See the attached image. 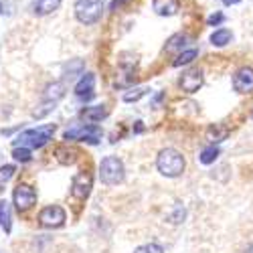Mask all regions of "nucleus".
Instances as JSON below:
<instances>
[{"label":"nucleus","instance_id":"29","mask_svg":"<svg viewBox=\"0 0 253 253\" xmlns=\"http://www.w3.org/2000/svg\"><path fill=\"white\" fill-rule=\"evenodd\" d=\"M0 12H2V2H0Z\"/></svg>","mask_w":253,"mask_h":253},{"label":"nucleus","instance_id":"18","mask_svg":"<svg viewBox=\"0 0 253 253\" xmlns=\"http://www.w3.org/2000/svg\"><path fill=\"white\" fill-rule=\"evenodd\" d=\"M219 154H221V152H219L217 146H207V148H203L199 160H201L203 164H213V162L219 158Z\"/></svg>","mask_w":253,"mask_h":253},{"label":"nucleus","instance_id":"23","mask_svg":"<svg viewBox=\"0 0 253 253\" xmlns=\"http://www.w3.org/2000/svg\"><path fill=\"white\" fill-rule=\"evenodd\" d=\"M134 253H164V249L158 243H146V245H140Z\"/></svg>","mask_w":253,"mask_h":253},{"label":"nucleus","instance_id":"1","mask_svg":"<svg viewBox=\"0 0 253 253\" xmlns=\"http://www.w3.org/2000/svg\"><path fill=\"white\" fill-rule=\"evenodd\" d=\"M55 124H45L39 126V128H31L20 132L14 140V148L16 146H23V148H43V146L53 138L55 134Z\"/></svg>","mask_w":253,"mask_h":253},{"label":"nucleus","instance_id":"22","mask_svg":"<svg viewBox=\"0 0 253 253\" xmlns=\"http://www.w3.org/2000/svg\"><path fill=\"white\" fill-rule=\"evenodd\" d=\"M227 134H229V130H219V126H211V128H209V138L213 140V142H221V140H225Z\"/></svg>","mask_w":253,"mask_h":253},{"label":"nucleus","instance_id":"2","mask_svg":"<svg viewBox=\"0 0 253 253\" xmlns=\"http://www.w3.org/2000/svg\"><path fill=\"white\" fill-rule=\"evenodd\" d=\"M156 168L160 174L168 178H176L184 172V156L174 148H164L156 158Z\"/></svg>","mask_w":253,"mask_h":253},{"label":"nucleus","instance_id":"6","mask_svg":"<svg viewBox=\"0 0 253 253\" xmlns=\"http://www.w3.org/2000/svg\"><path fill=\"white\" fill-rule=\"evenodd\" d=\"M12 201H14V207H16L18 213H27V211L37 203V191L31 184L20 182L12 193Z\"/></svg>","mask_w":253,"mask_h":253},{"label":"nucleus","instance_id":"7","mask_svg":"<svg viewBox=\"0 0 253 253\" xmlns=\"http://www.w3.org/2000/svg\"><path fill=\"white\" fill-rule=\"evenodd\" d=\"M65 221H67V213H65V209L59 207V205L45 207L39 213V223L43 225V227H47V229H57V227H61Z\"/></svg>","mask_w":253,"mask_h":253},{"label":"nucleus","instance_id":"10","mask_svg":"<svg viewBox=\"0 0 253 253\" xmlns=\"http://www.w3.org/2000/svg\"><path fill=\"white\" fill-rule=\"evenodd\" d=\"M201 85H203V71H201V69H191V71L182 73V77H180V87H182V91L195 93V91L201 89Z\"/></svg>","mask_w":253,"mask_h":253},{"label":"nucleus","instance_id":"28","mask_svg":"<svg viewBox=\"0 0 253 253\" xmlns=\"http://www.w3.org/2000/svg\"><path fill=\"white\" fill-rule=\"evenodd\" d=\"M245 253H253V243H251V245L247 247V251H245Z\"/></svg>","mask_w":253,"mask_h":253},{"label":"nucleus","instance_id":"14","mask_svg":"<svg viewBox=\"0 0 253 253\" xmlns=\"http://www.w3.org/2000/svg\"><path fill=\"white\" fill-rule=\"evenodd\" d=\"M110 110L105 105H91V108L81 110V118H85L87 122H101L103 118H108Z\"/></svg>","mask_w":253,"mask_h":253},{"label":"nucleus","instance_id":"12","mask_svg":"<svg viewBox=\"0 0 253 253\" xmlns=\"http://www.w3.org/2000/svg\"><path fill=\"white\" fill-rule=\"evenodd\" d=\"M152 8L160 16H174L180 10V0H152Z\"/></svg>","mask_w":253,"mask_h":253},{"label":"nucleus","instance_id":"3","mask_svg":"<svg viewBox=\"0 0 253 253\" xmlns=\"http://www.w3.org/2000/svg\"><path fill=\"white\" fill-rule=\"evenodd\" d=\"M126 176V168H124V162L118 158V156H105L99 164V178L103 184L108 186H116L124 180Z\"/></svg>","mask_w":253,"mask_h":253},{"label":"nucleus","instance_id":"21","mask_svg":"<svg viewBox=\"0 0 253 253\" xmlns=\"http://www.w3.org/2000/svg\"><path fill=\"white\" fill-rule=\"evenodd\" d=\"M12 156L16 162H31V148H23V146H16V148L12 150Z\"/></svg>","mask_w":253,"mask_h":253},{"label":"nucleus","instance_id":"24","mask_svg":"<svg viewBox=\"0 0 253 253\" xmlns=\"http://www.w3.org/2000/svg\"><path fill=\"white\" fill-rule=\"evenodd\" d=\"M186 41H188V39H186L184 35H176V37L170 39V43H168L166 49H168V51H172V49H182V47L186 45Z\"/></svg>","mask_w":253,"mask_h":253},{"label":"nucleus","instance_id":"4","mask_svg":"<svg viewBox=\"0 0 253 253\" xmlns=\"http://www.w3.org/2000/svg\"><path fill=\"white\" fill-rule=\"evenodd\" d=\"M103 12V0H77L75 16L81 25H93Z\"/></svg>","mask_w":253,"mask_h":253},{"label":"nucleus","instance_id":"19","mask_svg":"<svg viewBox=\"0 0 253 253\" xmlns=\"http://www.w3.org/2000/svg\"><path fill=\"white\" fill-rule=\"evenodd\" d=\"M197 55H199V51L197 49H188V51H182L176 59H174V63H172V65L174 67H180V65H188V63H191V61H195L197 59Z\"/></svg>","mask_w":253,"mask_h":253},{"label":"nucleus","instance_id":"25","mask_svg":"<svg viewBox=\"0 0 253 253\" xmlns=\"http://www.w3.org/2000/svg\"><path fill=\"white\" fill-rule=\"evenodd\" d=\"M144 93H146V89H142V87L130 89L128 93H124V101H138V99H140Z\"/></svg>","mask_w":253,"mask_h":253},{"label":"nucleus","instance_id":"17","mask_svg":"<svg viewBox=\"0 0 253 253\" xmlns=\"http://www.w3.org/2000/svg\"><path fill=\"white\" fill-rule=\"evenodd\" d=\"M63 95H65V85H63V83H53V85L47 87L45 101H53V103H57Z\"/></svg>","mask_w":253,"mask_h":253},{"label":"nucleus","instance_id":"8","mask_svg":"<svg viewBox=\"0 0 253 253\" xmlns=\"http://www.w3.org/2000/svg\"><path fill=\"white\" fill-rule=\"evenodd\" d=\"M91 174L89 172H79L71 180V195L75 199H87L91 193Z\"/></svg>","mask_w":253,"mask_h":253},{"label":"nucleus","instance_id":"27","mask_svg":"<svg viewBox=\"0 0 253 253\" xmlns=\"http://www.w3.org/2000/svg\"><path fill=\"white\" fill-rule=\"evenodd\" d=\"M237 2H241V0H223V4H227V6H231V4H237Z\"/></svg>","mask_w":253,"mask_h":253},{"label":"nucleus","instance_id":"13","mask_svg":"<svg viewBox=\"0 0 253 253\" xmlns=\"http://www.w3.org/2000/svg\"><path fill=\"white\" fill-rule=\"evenodd\" d=\"M61 6V0H33V12L37 16H45L55 12Z\"/></svg>","mask_w":253,"mask_h":253},{"label":"nucleus","instance_id":"20","mask_svg":"<svg viewBox=\"0 0 253 253\" xmlns=\"http://www.w3.org/2000/svg\"><path fill=\"white\" fill-rule=\"evenodd\" d=\"M16 172V168L12 164H4V166H0V186H4Z\"/></svg>","mask_w":253,"mask_h":253},{"label":"nucleus","instance_id":"5","mask_svg":"<svg viewBox=\"0 0 253 253\" xmlns=\"http://www.w3.org/2000/svg\"><path fill=\"white\" fill-rule=\"evenodd\" d=\"M67 142L69 140H79V142H89V144H97L101 140V128L95 124H75L73 128H69L65 132Z\"/></svg>","mask_w":253,"mask_h":253},{"label":"nucleus","instance_id":"26","mask_svg":"<svg viewBox=\"0 0 253 253\" xmlns=\"http://www.w3.org/2000/svg\"><path fill=\"white\" fill-rule=\"evenodd\" d=\"M223 20H225V16H223L221 12H217V14H211V16H209V25H211V27H215V25H221Z\"/></svg>","mask_w":253,"mask_h":253},{"label":"nucleus","instance_id":"9","mask_svg":"<svg viewBox=\"0 0 253 253\" xmlns=\"http://www.w3.org/2000/svg\"><path fill=\"white\" fill-rule=\"evenodd\" d=\"M233 87L239 93H251L253 91V69L251 67H241L233 75Z\"/></svg>","mask_w":253,"mask_h":253},{"label":"nucleus","instance_id":"15","mask_svg":"<svg viewBox=\"0 0 253 253\" xmlns=\"http://www.w3.org/2000/svg\"><path fill=\"white\" fill-rule=\"evenodd\" d=\"M0 227L6 233H10V229H12V213H10V205L6 201H0Z\"/></svg>","mask_w":253,"mask_h":253},{"label":"nucleus","instance_id":"16","mask_svg":"<svg viewBox=\"0 0 253 253\" xmlns=\"http://www.w3.org/2000/svg\"><path fill=\"white\" fill-rule=\"evenodd\" d=\"M231 31L229 29H217L213 35H211V43H213L215 47H225L231 43Z\"/></svg>","mask_w":253,"mask_h":253},{"label":"nucleus","instance_id":"11","mask_svg":"<svg viewBox=\"0 0 253 253\" xmlns=\"http://www.w3.org/2000/svg\"><path fill=\"white\" fill-rule=\"evenodd\" d=\"M93 89H95V77L93 73H85L75 85V95L79 99H91L93 97Z\"/></svg>","mask_w":253,"mask_h":253}]
</instances>
